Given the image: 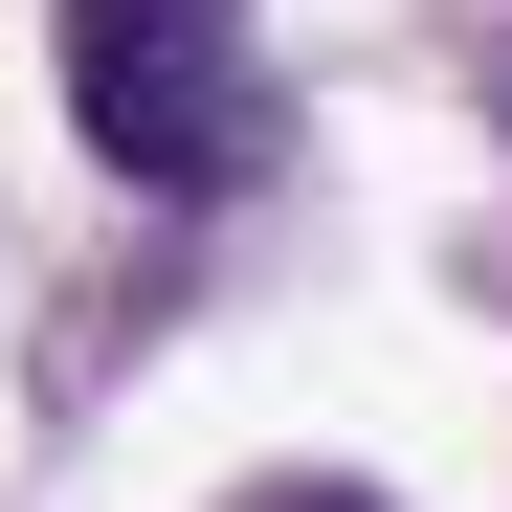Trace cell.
Listing matches in <instances>:
<instances>
[{
  "label": "cell",
  "instance_id": "6da1fadb",
  "mask_svg": "<svg viewBox=\"0 0 512 512\" xmlns=\"http://www.w3.org/2000/svg\"><path fill=\"white\" fill-rule=\"evenodd\" d=\"M67 112L134 201H223L290 156V90L245 67V0H67Z\"/></svg>",
  "mask_w": 512,
  "mask_h": 512
},
{
  "label": "cell",
  "instance_id": "7a4b0ae2",
  "mask_svg": "<svg viewBox=\"0 0 512 512\" xmlns=\"http://www.w3.org/2000/svg\"><path fill=\"white\" fill-rule=\"evenodd\" d=\"M223 512H379V490H334V468H268V490H223Z\"/></svg>",
  "mask_w": 512,
  "mask_h": 512
}]
</instances>
